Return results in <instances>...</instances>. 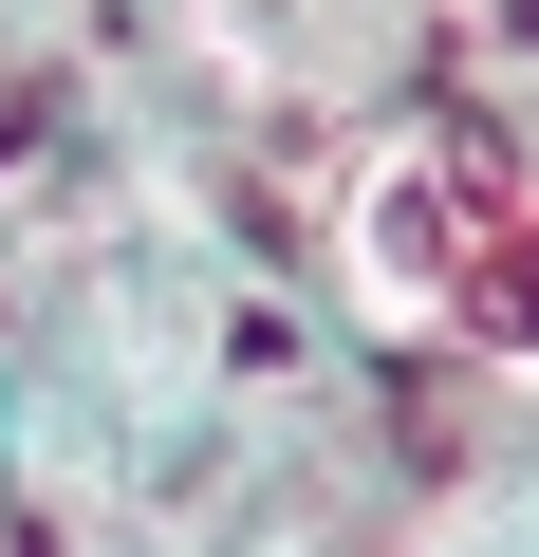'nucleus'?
I'll return each instance as SVG.
<instances>
[{
	"label": "nucleus",
	"instance_id": "nucleus-1",
	"mask_svg": "<svg viewBox=\"0 0 539 557\" xmlns=\"http://www.w3.org/2000/svg\"><path fill=\"white\" fill-rule=\"evenodd\" d=\"M335 260L391 335H446L483 372H539V168L483 149V131H409L354 168L335 205Z\"/></svg>",
	"mask_w": 539,
	"mask_h": 557
}]
</instances>
